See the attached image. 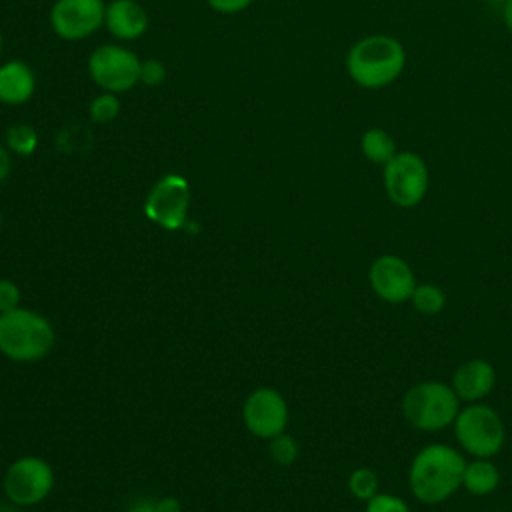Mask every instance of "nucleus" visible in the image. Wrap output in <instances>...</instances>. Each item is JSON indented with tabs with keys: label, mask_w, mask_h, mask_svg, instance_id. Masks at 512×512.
<instances>
[{
	"label": "nucleus",
	"mask_w": 512,
	"mask_h": 512,
	"mask_svg": "<svg viewBox=\"0 0 512 512\" xmlns=\"http://www.w3.org/2000/svg\"><path fill=\"white\" fill-rule=\"evenodd\" d=\"M466 460L448 444H428L416 452L408 470V488L422 504H440L462 488Z\"/></svg>",
	"instance_id": "1"
},
{
	"label": "nucleus",
	"mask_w": 512,
	"mask_h": 512,
	"mask_svg": "<svg viewBox=\"0 0 512 512\" xmlns=\"http://www.w3.org/2000/svg\"><path fill=\"white\" fill-rule=\"evenodd\" d=\"M344 64L354 84L366 90H380L402 76L406 50L396 36L370 34L350 46Z\"/></svg>",
	"instance_id": "2"
},
{
	"label": "nucleus",
	"mask_w": 512,
	"mask_h": 512,
	"mask_svg": "<svg viewBox=\"0 0 512 512\" xmlns=\"http://www.w3.org/2000/svg\"><path fill=\"white\" fill-rule=\"evenodd\" d=\"M56 342L52 322L32 308L18 306L0 314V352L12 362H38Z\"/></svg>",
	"instance_id": "3"
},
{
	"label": "nucleus",
	"mask_w": 512,
	"mask_h": 512,
	"mask_svg": "<svg viewBox=\"0 0 512 512\" xmlns=\"http://www.w3.org/2000/svg\"><path fill=\"white\" fill-rule=\"evenodd\" d=\"M460 398L454 388L440 380H424L410 386L402 396V414L422 432H440L454 424Z\"/></svg>",
	"instance_id": "4"
},
{
	"label": "nucleus",
	"mask_w": 512,
	"mask_h": 512,
	"mask_svg": "<svg viewBox=\"0 0 512 512\" xmlns=\"http://www.w3.org/2000/svg\"><path fill=\"white\" fill-rule=\"evenodd\" d=\"M452 426L458 446L472 458L496 456L506 440V428L500 414L482 402H470L460 408Z\"/></svg>",
	"instance_id": "5"
},
{
	"label": "nucleus",
	"mask_w": 512,
	"mask_h": 512,
	"mask_svg": "<svg viewBox=\"0 0 512 512\" xmlns=\"http://www.w3.org/2000/svg\"><path fill=\"white\" fill-rule=\"evenodd\" d=\"M382 182L392 204L414 208L428 192L430 172L420 154L400 150L382 166Z\"/></svg>",
	"instance_id": "6"
},
{
	"label": "nucleus",
	"mask_w": 512,
	"mask_h": 512,
	"mask_svg": "<svg viewBox=\"0 0 512 512\" xmlns=\"http://www.w3.org/2000/svg\"><path fill=\"white\" fill-rule=\"evenodd\" d=\"M54 488V470L40 456L16 458L2 476V490L14 506L40 504Z\"/></svg>",
	"instance_id": "7"
},
{
	"label": "nucleus",
	"mask_w": 512,
	"mask_h": 512,
	"mask_svg": "<svg viewBox=\"0 0 512 512\" xmlns=\"http://www.w3.org/2000/svg\"><path fill=\"white\" fill-rule=\"evenodd\" d=\"M190 184L182 174H164L144 200V214L164 230H180L188 220Z\"/></svg>",
	"instance_id": "8"
},
{
	"label": "nucleus",
	"mask_w": 512,
	"mask_h": 512,
	"mask_svg": "<svg viewBox=\"0 0 512 512\" xmlns=\"http://www.w3.org/2000/svg\"><path fill=\"white\" fill-rule=\"evenodd\" d=\"M140 58L118 44H102L88 56V74L104 92H126L140 82Z\"/></svg>",
	"instance_id": "9"
},
{
	"label": "nucleus",
	"mask_w": 512,
	"mask_h": 512,
	"mask_svg": "<svg viewBox=\"0 0 512 512\" xmlns=\"http://www.w3.org/2000/svg\"><path fill=\"white\" fill-rule=\"evenodd\" d=\"M288 404L286 398L270 386H260L252 390L242 404V420L246 430L262 440H270L288 426Z\"/></svg>",
	"instance_id": "10"
},
{
	"label": "nucleus",
	"mask_w": 512,
	"mask_h": 512,
	"mask_svg": "<svg viewBox=\"0 0 512 512\" xmlns=\"http://www.w3.org/2000/svg\"><path fill=\"white\" fill-rule=\"evenodd\" d=\"M102 0H56L50 10V26L62 40H84L104 26Z\"/></svg>",
	"instance_id": "11"
},
{
	"label": "nucleus",
	"mask_w": 512,
	"mask_h": 512,
	"mask_svg": "<svg viewBox=\"0 0 512 512\" xmlns=\"http://www.w3.org/2000/svg\"><path fill=\"white\" fill-rule=\"evenodd\" d=\"M368 282L374 294L390 304L408 302L418 284L410 264L396 254L378 256L368 268Z\"/></svg>",
	"instance_id": "12"
},
{
	"label": "nucleus",
	"mask_w": 512,
	"mask_h": 512,
	"mask_svg": "<svg viewBox=\"0 0 512 512\" xmlns=\"http://www.w3.org/2000/svg\"><path fill=\"white\" fill-rule=\"evenodd\" d=\"M450 386L460 402H480L494 390L496 370L484 358H470L454 370Z\"/></svg>",
	"instance_id": "13"
},
{
	"label": "nucleus",
	"mask_w": 512,
	"mask_h": 512,
	"mask_svg": "<svg viewBox=\"0 0 512 512\" xmlns=\"http://www.w3.org/2000/svg\"><path fill=\"white\" fill-rule=\"evenodd\" d=\"M104 26L118 40H136L148 30V14L136 0H112L106 4Z\"/></svg>",
	"instance_id": "14"
},
{
	"label": "nucleus",
	"mask_w": 512,
	"mask_h": 512,
	"mask_svg": "<svg viewBox=\"0 0 512 512\" xmlns=\"http://www.w3.org/2000/svg\"><path fill=\"white\" fill-rule=\"evenodd\" d=\"M36 90V76L22 60H8L0 66V102L18 106L28 102Z\"/></svg>",
	"instance_id": "15"
},
{
	"label": "nucleus",
	"mask_w": 512,
	"mask_h": 512,
	"mask_svg": "<svg viewBox=\"0 0 512 512\" xmlns=\"http://www.w3.org/2000/svg\"><path fill=\"white\" fill-rule=\"evenodd\" d=\"M500 484V472L498 466L490 458H474L466 462L462 486L466 492L474 496H488L492 494Z\"/></svg>",
	"instance_id": "16"
},
{
	"label": "nucleus",
	"mask_w": 512,
	"mask_h": 512,
	"mask_svg": "<svg viewBox=\"0 0 512 512\" xmlns=\"http://www.w3.org/2000/svg\"><path fill=\"white\" fill-rule=\"evenodd\" d=\"M360 150L362 156L372 162V164H380L384 166L398 150H396V140L392 138L390 132H386L384 128H368L362 132L360 136Z\"/></svg>",
	"instance_id": "17"
},
{
	"label": "nucleus",
	"mask_w": 512,
	"mask_h": 512,
	"mask_svg": "<svg viewBox=\"0 0 512 512\" xmlns=\"http://www.w3.org/2000/svg\"><path fill=\"white\" fill-rule=\"evenodd\" d=\"M410 302L416 312H420L424 316H436L446 306V294L440 286H436L432 282H420V284H416V288L410 296Z\"/></svg>",
	"instance_id": "18"
},
{
	"label": "nucleus",
	"mask_w": 512,
	"mask_h": 512,
	"mask_svg": "<svg viewBox=\"0 0 512 512\" xmlns=\"http://www.w3.org/2000/svg\"><path fill=\"white\" fill-rule=\"evenodd\" d=\"M6 148L18 156H32L38 148V132L34 126L18 122L6 130Z\"/></svg>",
	"instance_id": "19"
},
{
	"label": "nucleus",
	"mask_w": 512,
	"mask_h": 512,
	"mask_svg": "<svg viewBox=\"0 0 512 512\" xmlns=\"http://www.w3.org/2000/svg\"><path fill=\"white\" fill-rule=\"evenodd\" d=\"M378 488H380V480L372 468L362 466L352 470L348 476V490L358 500H364V502L370 500L374 494H378Z\"/></svg>",
	"instance_id": "20"
},
{
	"label": "nucleus",
	"mask_w": 512,
	"mask_h": 512,
	"mask_svg": "<svg viewBox=\"0 0 512 512\" xmlns=\"http://www.w3.org/2000/svg\"><path fill=\"white\" fill-rule=\"evenodd\" d=\"M120 112V98L114 92H102L98 94L90 106H88V114L94 122L98 124H106L112 122Z\"/></svg>",
	"instance_id": "21"
},
{
	"label": "nucleus",
	"mask_w": 512,
	"mask_h": 512,
	"mask_svg": "<svg viewBox=\"0 0 512 512\" xmlns=\"http://www.w3.org/2000/svg\"><path fill=\"white\" fill-rule=\"evenodd\" d=\"M268 450H270L272 460H274L276 464H280V466H290L292 462H296L298 452H300L298 442H296L290 434H286V432H282V434L270 438Z\"/></svg>",
	"instance_id": "22"
},
{
	"label": "nucleus",
	"mask_w": 512,
	"mask_h": 512,
	"mask_svg": "<svg viewBox=\"0 0 512 512\" xmlns=\"http://www.w3.org/2000/svg\"><path fill=\"white\" fill-rule=\"evenodd\" d=\"M364 512H410V508L400 496L378 492L370 500H366Z\"/></svg>",
	"instance_id": "23"
},
{
	"label": "nucleus",
	"mask_w": 512,
	"mask_h": 512,
	"mask_svg": "<svg viewBox=\"0 0 512 512\" xmlns=\"http://www.w3.org/2000/svg\"><path fill=\"white\" fill-rule=\"evenodd\" d=\"M128 512H182V510H180V502L176 498L164 496V498H156V500L140 498L128 508Z\"/></svg>",
	"instance_id": "24"
},
{
	"label": "nucleus",
	"mask_w": 512,
	"mask_h": 512,
	"mask_svg": "<svg viewBox=\"0 0 512 512\" xmlns=\"http://www.w3.org/2000/svg\"><path fill=\"white\" fill-rule=\"evenodd\" d=\"M166 80V66L158 58H148L140 62V82L144 86H160Z\"/></svg>",
	"instance_id": "25"
},
{
	"label": "nucleus",
	"mask_w": 512,
	"mask_h": 512,
	"mask_svg": "<svg viewBox=\"0 0 512 512\" xmlns=\"http://www.w3.org/2000/svg\"><path fill=\"white\" fill-rule=\"evenodd\" d=\"M20 296H22V292L14 280L0 278V314L18 308Z\"/></svg>",
	"instance_id": "26"
},
{
	"label": "nucleus",
	"mask_w": 512,
	"mask_h": 512,
	"mask_svg": "<svg viewBox=\"0 0 512 512\" xmlns=\"http://www.w3.org/2000/svg\"><path fill=\"white\" fill-rule=\"evenodd\" d=\"M208 6L220 14H236L252 4V0H206Z\"/></svg>",
	"instance_id": "27"
},
{
	"label": "nucleus",
	"mask_w": 512,
	"mask_h": 512,
	"mask_svg": "<svg viewBox=\"0 0 512 512\" xmlns=\"http://www.w3.org/2000/svg\"><path fill=\"white\" fill-rule=\"evenodd\" d=\"M8 174H10V154L6 144L0 142V182H4Z\"/></svg>",
	"instance_id": "28"
},
{
	"label": "nucleus",
	"mask_w": 512,
	"mask_h": 512,
	"mask_svg": "<svg viewBox=\"0 0 512 512\" xmlns=\"http://www.w3.org/2000/svg\"><path fill=\"white\" fill-rule=\"evenodd\" d=\"M502 18H504L506 28L512 32V0H506L502 4Z\"/></svg>",
	"instance_id": "29"
},
{
	"label": "nucleus",
	"mask_w": 512,
	"mask_h": 512,
	"mask_svg": "<svg viewBox=\"0 0 512 512\" xmlns=\"http://www.w3.org/2000/svg\"><path fill=\"white\" fill-rule=\"evenodd\" d=\"M486 2H490V4H504L506 0H486Z\"/></svg>",
	"instance_id": "30"
},
{
	"label": "nucleus",
	"mask_w": 512,
	"mask_h": 512,
	"mask_svg": "<svg viewBox=\"0 0 512 512\" xmlns=\"http://www.w3.org/2000/svg\"><path fill=\"white\" fill-rule=\"evenodd\" d=\"M2 48H4V38H2V32H0V56H2Z\"/></svg>",
	"instance_id": "31"
},
{
	"label": "nucleus",
	"mask_w": 512,
	"mask_h": 512,
	"mask_svg": "<svg viewBox=\"0 0 512 512\" xmlns=\"http://www.w3.org/2000/svg\"><path fill=\"white\" fill-rule=\"evenodd\" d=\"M0 226H2V212H0Z\"/></svg>",
	"instance_id": "32"
}]
</instances>
